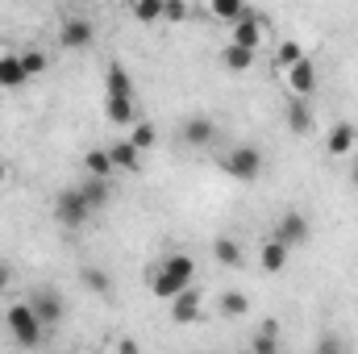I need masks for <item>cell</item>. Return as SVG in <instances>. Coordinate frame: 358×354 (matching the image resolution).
I'll list each match as a JSON object with an SVG mask.
<instances>
[{"label":"cell","mask_w":358,"mask_h":354,"mask_svg":"<svg viewBox=\"0 0 358 354\" xmlns=\"http://www.w3.org/2000/svg\"><path fill=\"white\" fill-rule=\"evenodd\" d=\"M192 271H196V263H192L187 255H167L163 263L150 271V292H155L159 300H171L176 292H183V288L192 283Z\"/></svg>","instance_id":"obj_1"},{"label":"cell","mask_w":358,"mask_h":354,"mask_svg":"<svg viewBox=\"0 0 358 354\" xmlns=\"http://www.w3.org/2000/svg\"><path fill=\"white\" fill-rule=\"evenodd\" d=\"M88 217H92V204H88V196H84V187H63V192L55 196V221H59V225L80 229Z\"/></svg>","instance_id":"obj_2"},{"label":"cell","mask_w":358,"mask_h":354,"mask_svg":"<svg viewBox=\"0 0 358 354\" xmlns=\"http://www.w3.org/2000/svg\"><path fill=\"white\" fill-rule=\"evenodd\" d=\"M4 321H8V334H13L21 346H38V342H42V330H46V325L38 321L34 304H13Z\"/></svg>","instance_id":"obj_3"},{"label":"cell","mask_w":358,"mask_h":354,"mask_svg":"<svg viewBox=\"0 0 358 354\" xmlns=\"http://www.w3.org/2000/svg\"><path fill=\"white\" fill-rule=\"evenodd\" d=\"M225 171L238 179V183H255V179L263 176V155H259V146H238V150H229V155H225Z\"/></svg>","instance_id":"obj_4"},{"label":"cell","mask_w":358,"mask_h":354,"mask_svg":"<svg viewBox=\"0 0 358 354\" xmlns=\"http://www.w3.org/2000/svg\"><path fill=\"white\" fill-rule=\"evenodd\" d=\"M29 304H34V313H38V321H42V325H59V321H63V313H67V304H63V296H59L55 288H38Z\"/></svg>","instance_id":"obj_5"},{"label":"cell","mask_w":358,"mask_h":354,"mask_svg":"<svg viewBox=\"0 0 358 354\" xmlns=\"http://www.w3.org/2000/svg\"><path fill=\"white\" fill-rule=\"evenodd\" d=\"M308 229H313V225H308V217H304V213H283V217L275 221V238H279L287 250H292V246H300V242L308 238Z\"/></svg>","instance_id":"obj_6"},{"label":"cell","mask_w":358,"mask_h":354,"mask_svg":"<svg viewBox=\"0 0 358 354\" xmlns=\"http://www.w3.org/2000/svg\"><path fill=\"white\" fill-rule=\"evenodd\" d=\"M92 38H96V29H92V21H84V17L63 21V29H59V42H63L67 50H88Z\"/></svg>","instance_id":"obj_7"},{"label":"cell","mask_w":358,"mask_h":354,"mask_svg":"<svg viewBox=\"0 0 358 354\" xmlns=\"http://www.w3.org/2000/svg\"><path fill=\"white\" fill-rule=\"evenodd\" d=\"M179 138H183L187 146H213V142H217V125H213L208 117H187V121L179 125Z\"/></svg>","instance_id":"obj_8"},{"label":"cell","mask_w":358,"mask_h":354,"mask_svg":"<svg viewBox=\"0 0 358 354\" xmlns=\"http://www.w3.org/2000/svg\"><path fill=\"white\" fill-rule=\"evenodd\" d=\"M287 88H292V96H313L317 92V67H313V59H300V63L287 67Z\"/></svg>","instance_id":"obj_9"},{"label":"cell","mask_w":358,"mask_h":354,"mask_svg":"<svg viewBox=\"0 0 358 354\" xmlns=\"http://www.w3.org/2000/svg\"><path fill=\"white\" fill-rule=\"evenodd\" d=\"M171 321H179V325H196L200 321V296L192 288H183V292L171 296Z\"/></svg>","instance_id":"obj_10"},{"label":"cell","mask_w":358,"mask_h":354,"mask_svg":"<svg viewBox=\"0 0 358 354\" xmlns=\"http://www.w3.org/2000/svg\"><path fill=\"white\" fill-rule=\"evenodd\" d=\"M287 129L292 134H308L313 129V96H292L287 100Z\"/></svg>","instance_id":"obj_11"},{"label":"cell","mask_w":358,"mask_h":354,"mask_svg":"<svg viewBox=\"0 0 358 354\" xmlns=\"http://www.w3.org/2000/svg\"><path fill=\"white\" fill-rule=\"evenodd\" d=\"M234 42H242V46H250V50H259V42H263V21L246 8L238 21H234Z\"/></svg>","instance_id":"obj_12"},{"label":"cell","mask_w":358,"mask_h":354,"mask_svg":"<svg viewBox=\"0 0 358 354\" xmlns=\"http://www.w3.org/2000/svg\"><path fill=\"white\" fill-rule=\"evenodd\" d=\"M29 71L21 63V55H0V88H25Z\"/></svg>","instance_id":"obj_13"},{"label":"cell","mask_w":358,"mask_h":354,"mask_svg":"<svg viewBox=\"0 0 358 354\" xmlns=\"http://www.w3.org/2000/svg\"><path fill=\"white\" fill-rule=\"evenodd\" d=\"M104 113L113 125H134V96H104Z\"/></svg>","instance_id":"obj_14"},{"label":"cell","mask_w":358,"mask_h":354,"mask_svg":"<svg viewBox=\"0 0 358 354\" xmlns=\"http://www.w3.org/2000/svg\"><path fill=\"white\" fill-rule=\"evenodd\" d=\"M104 96H134V80L121 63H108L104 71Z\"/></svg>","instance_id":"obj_15"},{"label":"cell","mask_w":358,"mask_h":354,"mask_svg":"<svg viewBox=\"0 0 358 354\" xmlns=\"http://www.w3.org/2000/svg\"><path fill=\"white\" fill-rule=\"evenodd\" d=\"M108 155H113V167H121V171H138L142 167V150L134 142H113Z\"/></svg>","instance_id":"obj_16"},{"label":"cell","mask_w":358,"mask_h":354,"mask_svg":"<svg viewBox=\"0 0 358 354\" xmlns=\"http://www.w3.org/2000/svg\"><path fill=\"white\" fill-rule=\"evenodd\" d=\"M355 125H350V121H338V125H334V129H329V142H325V146H329V155H350V150H355Z\"/></svg>","instance_id":"obj_17"},{"label":"cell","mask_w":358,"mask_h":354,"mask_svg":"<svg viewBox=\"0 0 358 354\" xmlns=\"http://www.w3.org/2000/svg\"><path fill=\"white\" fill-rule=\"evenodd\" d=\"M80 283L88 288L92 296H108L113 292V275L100 271V267H80Z\"/></svg>","instance_id":"obj_18"},{"label":"cell","mask_w":358,"mask_h":354,"mask_svg":"<svg viewBox=\"0 0 358 354\" xmlns=\"http://www.w3.org/2000/svg\"><path fill=\"white\" fill-rule=\"evenodd\" d=\"M80 187H84V196H88L92 208H104V204H108V196H113V187H108V179H104V176H88Z\"/></svg>","instance_id":"obj_19"},{"label":"cell","mask_w":358,"mask_h":354,"mask_svg":"<svg viewBox=\"0 0 358 354\" xmlns=\"http://www.w3.org/2000/svg\"><path fill=\"white\" fill-rule=\"evenodd\" d=\"M213 259L221 267H242V246L234 238H213Z\"/></svg>","instance_id":"obj_20"},{"label":"cell","mask_w":358,"mask_h":354,"mask_svg":"<svg viewBox=\"0 0 358 354\" xmlns=\"http://www.w3.org/2000/svg\"><path fill=\"white\" fill-rule=\"evenodd\" d=\"M259 255H263V259H259V263H263V271H271V275L287 267V246H283L279 238H271V242L263 246V250H259Z\"/></svg>","instance_id":"obj_21"},{"label":"cell","mask_w":358,"mask_h":354,"mask_svg":"<svg viewBox=\"0 0 358 354\" xmlns=\"http://www.w3.org/2000/svg\"><path fill=\"white\" fill-rule=\"evenodd\" d=\"M250 63H255V50L250 46H242V42H229L225 46V67L229 71H246Z\"/></svg>","instance_id":"obj_22"},{"label":"cell","mask_w":358,"mask_h":354,"mask_svg":"<svg viewBox=\"0 0 358 354\" xmlns=\"http://www.w3.org/2000/svg\"><path fill=\"white\" fill-rule=\"evenodd\" d=\"M84 167H88V176H113V171H117V167H113V155H108V150H88V155H84Z\"/></svg>","instance_id":"obj_23"},{"label":"cell","mask_w":358,"mask_h":354,"mask_svg":"<svg viewBox=\"0 0 358 354\" xmlns=\"http://www.w3.org/2000/svg\"><path fill=\"white\" fill-rule=\"evenodd\" d=\"M155 138H159V134H155V125H150V121H134V134H129V142H134L142 155L155 146Z\"/></svg>","instance_id":"obj_24"},{"label":"cell","mask_w":358,"mask_h":354,"mask_svg":"<svg viewBox=\"0 0 358 354\" xmlns=\"http://www.w3.org/2000/svg\"><path fill=\"white\" fill-rule=\"evenodd\" d=\"M221 313H225V317H246V313H250V300H246L242 292H225V296H221Z\"/></svg>","instance_id":"obj_25"},{"label":"cell","mask_w":358,"mask_h":354,"mask_svg":"<svg viewBox=\"0 0 358 354\" xmlns=\"http://www.w3.org/2000/svg\"><path fill=\"white\" fill-rule=\"evenodd\" d=\"M246 13V0H213V17H221V21H238Z\"/></svg>","instance_id":"obj_26"},{"label":"cell","mask_w":358,"mask_h":354,"mask_svg":"<svg viewBox=\"0 0 358 354\" xmlns=\"http://www.w3.org/2000/svg\"><path fill=\"white\" fill-rule=\"evenodd\" d=\"M134 17L138 21H163V0H134Z\"/></svg>","instance_id":"obj_27"},{"label":"cell","mask_w":358,"mask_h":354,"mask_svg":"<svg viewBox=\"0 0 358 354\" xmlns=\"http://www.w3.org/2000/svg\"><path fill=\"white\" fill-rule=\"evenodd\" d=\"M250 346H255L259 354H271L275 346H279V330H275V321H267V325H263V334H259Z\"/></svg>","instance_id":"obj_28"},{"label":"cell","mask_w":358,"mask_h":354,"mask_svg":"<svg viewBox=\"0 0 358 354\" xmlns=\"http://www.w3.org/2000/svg\"><path fill=\"white\" fill-rule=\"evenodd\" d=\"M300 59H304L300 42H279V50H275V63H279V67H292V63H300Z\"/></svg>","instance_id":"obj_29"},{"label":"cell","mask_w":358,"mask_h":354,"mask_svg":"<svg viewBox=\"0 0 358 354\" xmlns=\"http://www.w3.org/2000/svg\"><path fill=\"white\" fill-rule=\"evenodd\" d=\"M21 63H25V71H29V80L46 71V55H42V50H34V46H29V50H21Z\"/></svg>","instance_id":"obj_30"},{"label":"cell","mask_w":358,"mask_h":354,"mask_svg":"<svg viewBox=\"0 0 358 354\" xmlns=\"http://www.w3.org/2000/svg\"><path fill=\"white\" fill-rule=\"evenodd\" d=\"M183 17H187L183 0H163V21H183Z\"/></svg>","instance_id":"obj_31"},{"label":"cell","mask_w":358,"mask_h":354,"mask_svg":"<svg viewBox=\"0 0 358 354\" xmlns=\"http://www.w3.org/2000/svg\"><path fill=\"white\" fill-rule=\"evenodd\" d=\"M342 346H346V342H342V338H325V342H321V346H317V351H321V354H329V351H342Z\"/></svg>","instance_id":"obj_32"},{"label":"cell","mask_w":358,"mask_h":354,"mask_svg":"<svg viewBox=\"0 0 358 354\" xmlns=\"http://www.w3.org/2000/svg\"><path fill=\"white\" fill-rule=\"evenodd\" d=\"M8 279H13V271H8V267L0 263V292H4V288H8Z\"/></svg>","instance_id":"obj_33"},{"label":"cell","mask_w":358,"mask_h":354,"mask_svg":"<svg viewBox=\"0 0 358 354\" xmlns=\"http://www.w3.org/2000/svg\"><path fill=\"white\" fill-rule=\"evenodd\" d=\"M355 187H358V163H355Z\"/></svg>","instance_id":"obj_34"},{"label":"cell","mask_w":358,"mask_h":354,"mask_svg":"<svg viewBox=\"0 0 358 354\" xmlns=\"http://www.w3.org/2000/svg\"><path fill=\"white\" fill-rule=\"evenodd\" d=\"M0 183H4V163H0Z\"/></svg>","instance_id":"obj_35"}]
</instances>
